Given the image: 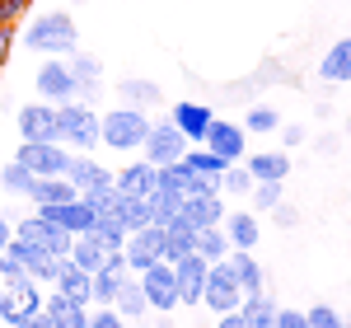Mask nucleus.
I'll return each mask as SVG.
<instances>
[{"label":"nucleus","instance_id":"obj_1","mask_svg":"<svg viewBox=\"0 0 351 328\" xmlns=\"http://www.w3.org/2000/svg\"><path fill=\"white\" fill-rule=\"evenodd\" d=\"M43 291H47V286H38L10 253H0V324L14 328L19 319L38 314V309H43Z\"/></svg>","mask_w":351,"mask_h":328},{"label":"nucleus","instance_id":"obj_2","mask_svg":"<svg viewBox=\"0 0 351 328\" xmlns=\"http://www.w3.org/2000/svg\"><path fill=\"white\" fill-rule=\"evenodd\" d=\"M24 47L38 56H71L80 47V24L71 19V10H43L24 28Z\"/></svg>","mask_w":351,"mask_h":328},{"label":"nucleus","instance_id":"obj_3","mask_svg":"<svg viewBox=\"0 0 351 328\" xmlns=\"http://www.w3.org/2000/svg\"><path fill=\"white\" fill-rule=\"evenodd\" d=\"M145 132H150V113H141V108L117 104V108L99 113V145H108L117 155H141Z\"/></svg>","mask_w":351,"mask_h":328},{"label":"nucleus","instance_id":"obj_4","mask_svg":"<svg viewBox=\"0 0 351 328\" xmlns=\"http://www.w3.org/2000/svg\"><path fill=\"white\" fill-rule=\"evenodd\" d=\"M56 141L71 145L75 155L99 150V108L94 104H80V99L56 104Z\"/></svg>","mask_w":351,"mask_h":328},{"label":"nucleus","instance_id":"obj_5","mask_svg":"<svg viewBox=\"0 0 351 328\" xmlns=\"http://www.w3.org/2000/svg\"><path fill=\"white\" fill-rule=\"evenodd\" d=\"M71 145H61V141H19V155L14 160L24 164L33 178H61L66 174V164H71Z\"/></svg>","mask_w":351,"mask_h":328},{"label":"nucleus","instance_id":"obj_6","mask_svg":"<svg viewBox=\"0 0 351 328\" xmlns=\"http://www.w3.org/2000/svg\"><path fill=\"white\" fill-rule=\"evenodd\" d=\"M141 291H145V305L150 314H173L178 309V277H173V263H150L145 272H136Z\"/></svg>","mask_w":351,"mask_h":328},{"label":"nucleus","instance_id":"obj_7","mask_svg":"<svg viewBox=\"0 0 351 328\" xmlns=\"http://www.w3.org/2000/svg\"><path fill=\"white\" fill-rule=\"evenodd\" d=\"M239 301H243V286H239V277H234V268H230V258L211 263V268H206L202 305H206L211 314H225V309H239Z\"/></svg>","mask_w":351,"mask_h":328},{"label":"nucleus","instance_id":"obj_8","mask_svg":"<svg viewBox=\"0 0 351 328\" xmlns=\"http://www.w3.org/2000/svg\"><path fill=\"white\" fill-rule=\"evenodd\" d=\"M164 248H169V230H164V225H141V230L127 235L122 258H127L132 272H145L150 263H164Z\"/></svg>","mask_w":351,"mask_h":328},{"label":"nucleus","instance_id":"obj_9","mask_svg":"<svg viewBox=\"0 0 351 328\" xmlns=\"http://www.w3.org/2000/svg\"><path fill=\"white\" fill-rule=\"evenodd\" d=\"M183 150H188V141H183V132H178L169 117H164V122H150V132L141 141V160H150L155 169H160V164H178Z\"/></svg>","mask_w":351,"mask_h":328},{"label":"nucleus","instance_id":"obj_10","mask_svg":"<svg viewBox=\"0 0 351 328\" xmlns=\"http://www.w3.org/2000/svg\"><path fill=\"white\" fill-rule=\"evenodd\" d=\"M14 239H28L33 248H43V253H56V258H66L71 253V239L75 235H66L61 225H52L47 216H24V220H14Z\"/></svg>","mask_w":351,"mask_h":328},{"label":"nucleus","instance_id":"obj_11","mask_svg":"<svg viewBox=\"0 0 351 328\" xmlns=\"http://www.w3.org/2000/svg\"><path fill=\"white\" fill-rule=\"evenodd\" d=\"M169 122L183 132L188 145H202V141H206V127L216 122V113H211V104H202V99H178V104L169 108Z\"/></svg>","mask_w":351,"mask_h":328},{"label":"nucleus","instance_id":"obj_12","mask_svg":"<svg viewBox=\"0 0 351 328\" xmlns=\"http://www.w3.org/2000/svg\"><path fill=\"white\" fill-rule=\"evenodd\" d=\"M5 253H10V258H14V263H19V268H24V272L33 277L38 286H52L56 272H61V263H66V258H56V253L33 248L28 239H10V248H5Z\"/></svg>","mask_w":351,"mask_h":328},{"label":"nucleus","instance_id":"obj_13","mask_svg":"<svg viewBox=\"0 0 351 328\" xmlns=\"http://www.w3.org/2000/svg\"><path fill=\"white\" fill-rule=\"evenodd\" d=\"M216 160L225 164H239L243 155H248V132L243 127H234V122H225V117H216L211 127H206V141H202Z\"/></svg>","mask_w":351,"mask_h":328},{"label":"nucleus","instance_id":"obj_14","mask_svg":"<svg viewBox=\"0 0 351 328\" xmlns=\"http://www.w3.org/2000/svg\"><path fill=\"white\" fill-rule=\"evenodd\" d=\"M14 127H19V141H56V104L47 99H33L14 113Z\"/></svg>","mask_w":351,"mask_h":328},{"label":"nucleus","instance_id":"obj_15","mask_svg":"<svg viewBox=\"0 0 351 328\" xmlns=\"http://www.w3.org/2000/svg\"><path fill=\"white\" fill-rule=\"evenodd\" d=\"M38 99H47V104L75 99V75H71L66 56H47V61L38 66Z\"/></svg>","mask_w":351,"mask_h":328},{"label":"nucleus","instance_id":"obj_16","mask_svg":"<svg viewBox=\"0 0 351 328\" xmlns=\"http://www.w3.org/2000/svg\"><path fill=\"white\" fill-rule=\"evenodd\" d=\"M38 216H47L52 225H61L66 235H89L94 230V207L84 202V197H71V202H56V207H33Z\"/></svg>","mask_w":351,"mask_h":328},{"label":"nucleus","instance_id":"obj_17","mask_svg":"<svg viewBox=\"0 0 351 328\" xmlns=\"http://www.w3.org/2000/svg\"><path fill=\"white\" fill-rule=\"evenodd\" d=\"M127 277H132V268H127L122 253H117V258H104V268L89 272V305H112L117 291L127 286Z\"/></svg>","mask_w":351,"mask_h":328},{"label":"nucleus","instance_id":"obj_18","mask_svg":"<svg viewBox=\"0 0 351 328\" xmlns=\"http://www.w3.org/2000/svg\"><path fill=\"white\" fill-rule=\"evenodd\" d=\"M206 258H197V253H188V258H178L173 263V277H178V305H188V309H197L202 305V291H206Z\"/></svg>","mask_w":351,"mask_h":328},{"label":"nucleus","instance_id":"obj_19","mask_svg":"<svg viewBox=\"0 0 351 328\" xmlns=\"http://www.w3.org/2000/svg\"><path fill=\"white\" fill-rule=\"evenodd\" d=\"M43 314H47V324L52 328H89V305L71 301V296H61V291H43Z\"/></svg>","mask_w":351,"mask_h":328},{"label":"nucleus","instance_id":"obj_20","mask_svg":"<svg viewBox=\"0 0 351 328\" xmlns=\"http://www.w3.org/2000/svg\"><path fill=\"white\" fill-rule=\"evenodd\" d=\"M225 197L220 192H192V197H183V207H178V216L192 220L197 230H206V225H220L225 220Z\"/></svg>","mask_w":351,"mask_h":328},{"label":"nucleus","instance_id":"obj_21","mask_svg":"<svg viewBox=\"0 0 351 328\" xmlns=\"http://www.w3.org/2000/svg\"><path fill=\"white\" fill-rule=\"evenodd\" d=\"M61 178H71V188L84 197L89 188H104V183H112V169H104L94 155H71V164H66V174H61Z\"/></svg>","mask_w":351,"mask_h":328},{"label":"nucleus","instance_id":"obj_22","mask_svg":"<svg viewBox=\"0 0 351 328\" xmlns=\"http://www.w3.org/2000/svg\"><path fill=\"white\" fill-rule=\"evenodd\" d=\"M243 169L253 174V183H286L291 155L286 150H258V155H243Z\"/></svg>","mask_w":351,"mask_h":328},{"label":"nucleus","instance_id":"obj_23","mask_svg":"<svg viewBox=\"0 0 351 328\" xmlns=\"http://www.w3.org/2000/svg\"><path fill=\"white\" fill-rule=\"evenodd\" d=\"M220 230H225L230 248H258V239H263V220L253 211H225Z\"/></svg>","mask_w":351,"mask_h":328},{"label":"nucleus","instance_id":"obj_24","mask_svg":"<svg viewBox=\"0 0 351 328\" xmlns=\"http://www.w3.org/2000/svg\"><path fill=\"white\" fill-rule=\"evenodd\" d=\"M117 104H127V108L150 113V108H160V104H164V94H160V84H155V80L127 75V80H117Z\"/></svg>","mask_w":351,"mask_h":328},{"label":"nucleus","instance_id":"obj_25","mask_svg":"<svg viewBox=\"0 0 351 328\" xmlns=\"http://www.w3.org/2000/svg\"><path fill=\"white\" fill-rule=\"evenodd\" d=\"M112 183H117V192H127V197H150V192H155V164L132 160L127 169L112 174Z\"/></svg>","mask_w":351,"mask_h":328},{"label":"nucleus","instance_id":"obj_26","mask_svg":"<svg viewBox=\"0 0 351 328\" xmlns=\"http://www.w3.org/2000/svg\"><path fill=\"white\" fill-rule=\"evenodd\" d=\"M319 80L324 84H351V38H337L319 61Z\"/></svg>","mask_w":351,"mask_h":328},{"label":"nucleus","instance_id":"obj_27","mask_svg":"<svg viewBox=\"0 0 351 328\" xmlns=\"http://www.w3.org/2000/svg\"><path fill=\"white\" fill-rule=\"evenodd\" d=\"M230 268H234V277H239L243 296L267 291V272H263V263L253 258V248H230Z\"/></svg>","mask_w":351,"mask_h":328},{"label":"nucleus","instance_id":"obj_28","mask_svg":"<svg viewBox=\"0 0 351 328\" xmlns=\"http://www.w3.org/2000/svg\"><path fill=\"white\" fill-rule=\"evenodd\" d=\"M164 230H169V248H164V263H178V258H188V253H197V235H202V230H197L192 220L173 216L169 225H164Z\"/></svg>","mask_w":351,"mask_h":328},{"label":"nucleus","instance_id":"obj_29","mask_svg":"<svg viewBox=\"0 0 351 328\" xmlns=\"http://www.w3.org/2000/svg\"><path fill=\"white\" fill-rule=\"evenodd\" d=\"M276 309H281V305L271 301L267 291H253V296L239 301V319H243V328H271L276 324Z\"/></svg>","mask_w":351,"mask_h":328},{"label":"nucleus","instance_id":"obj_30","mask_svg":"<svg viewBox=\"0 0 351 328\" xmlns=\"http://www.w3.org/2000/svg\"><path fill=\"white\" fill-rule=\"evenodd\" d=\"M89 235H94V244L104 248V258H117V253H122V244H127V225H122L117 216H99Z\"/></svg>","mask_w":351,"mask_h":328},{"label":"nucleus","instance_id":"obj_31","mask_svg":"<svg viewBox=\"0 0 351 328\" xmlns=\"http://www.w3.org/2000/svg\"><path fill=\"white\" fill-rule=\"evenodd\" d=\"M52 291H61V296H71V301L89 305V272H80V268L66 258V263H61V272H56V281H52Z\"/></svg>","mask_w":351,"mask_h":328},{"label":"nucleus","instance_id":"obj_32","mask_svg":"<svg viewBox=\"0 0 351 328\" xmlns=\"http://www.w3.org/2000/svg\"><path fill=\"white\" fill-rule=\"evenodd\" d=\"M71 197H80V192L71 188V178H38L33 192H28L33 207H56V202H71Z\"/></svg>","mask_w":351,"mask_h":328},{"label":"nucleus","instance_id":"obj_33","mask_svg":"<svg viewBox=\"0 0 351 328\" xmlns=\"http://www.w3.org/2000/svg\"><path fill=\"white\" fill-rule=\"evenodd\" d=\"M112 309L132 324V319H141V314H150V305H145V291H141V281H136V272L127 277V286L117 291V301H112Z\"/></svg>","mask_w":351,"mask_h":328},{"label":"nucleus","instance_id":"obj_34","mask_svg":"<svg viewBox=\"0 0 351 328\" xmlns=\"http://www.w3.org/2000/svg\"><path fill=\"white\" fill-rule=\"evenodd\" d=\"M178 164H183L188 174H202V178H216V183H220V174H225V160H216V155H211L206 145H188Z\"/></svg>","mask_w":351,"mask_h":328},{"label":"nucleus","instance_id":"obj_35","mask_svg":"<svg viewBox=\"0 0 351 328\" xmlns=\"http://www.w3.org/2000/svg\"><path fill=\"white\" fill-rule=\"evenodd\" d=\"M66 258H71V263H75L80 272H99V268H104V248L94 244V235H75Z\"/></svg>","mask_w":351,"mask_h":328},{"label":"nucleus","instance_id":"obj_36","mask_svg":"<svg viewBox=\"0 0 351 328\" xmlns=\"http://www.w3.org/2000/svg\"><path fill=\"white\" fill-rule=\"evenodd\" d=\"M66 66H71L75 84H104V61L94 52H80V47H75V52L66 56Z\"/></svg>","mask_w":351,"mask_h":328},{"label":"nucleus","instance_id":"obj_37","mask_svg":"<svg viewBox=\"0 0 351 328\" xmlns=\"http://www.w3.org/2000/svg\"><path fill=\"white\" fill-rule=\"evenodd\" d=\"M197 258H206V263L230 258V239H225V230H220V225H206V230L197 235Z\"/></svg>","mask_w":351,"mask_h":328},{"label":"nucleus","instance_id":"obj_38","mask_svg":"<svg viewBox=\"0 0 351 328\" xmlns=\"http://www.w3.org/2000/svg\"><path fill=\"white\" fill-rule=\"evenodd\" d=\"M33 183H38V178H33L19 160H10L5 169H0V188L10 192V197H28V192H33Z\"/></svg>","mask_w":351,"mask_h":328},{"label":"nucleus","instance_id":"obj_39","mask_svg":"<svg viewBox=\"0 0 351 328\" xmlns=\"http://www.w3.org/2000/svg\"><path fill=\"white\" fill-rule=\"evenodd\" d=\"M253 192V174L239 164H225V174H220V197H248Z\"/></svg>","mask_w":351,"mask_h":328},{"label":"nucleus","instance_id":"obj_40","mask_svg":"<svg viewBox=\"0 0 351 328\" xmlns=\"http://www.w3.org/2000/svg\"><path fill=\"white\" fill-rule=\"evenodd\" d=\"M276 127H281V113L271 108V104H253L248 117H243V132H253V137H267Z\"/></svg>","mask_w":351,"mask_h":328},{"label":"nucleus","instance_id":"obj_41","mask_svg":"<svg viewBox=\"0 0 351 328\" xmlns=\"http://www.w3.org/2000/svg\"><path fill=\"white\" fill-rule=\"evenodd\" d=\"M84 202L94 207V216H117L122 192H117V183H104V188H89V192H84Z\"/></svg>","mask_w":351,"mask_h":328},{"label":"nucleus","instance_id":"obj_42","mask_svg":"<svg viewBox=\"0 0 351 328\" xmlns=\"http://www.w3.org/2000/svg\"><path fill=\"white\" fill-rule=\"evenodd\" d=\"M117 220L127 225V235H132V230H141V225H150V207H145V197H127V192H122Z\"/></svg>","mask_w":351,"mask_h":328},{"label":"nucleus","instance_id":"obj_43","mask_svg":"<svg viewBox=\"0 0 351 328\" xmlns=\"http://www.w3.org/2000/svg\"><path fill=\"white\" fill-rule=\"evenodd\" d=\"M248 197H253V207H258V211H271L276 202H286L281 183H253V192H248Z\"/></svg>","mask_w":351,"mask_h":328},{"label":"nucleus","instance_id":"obj_44","mask_svg":"<svg viewBox=\"0 0 351 328\" xmlns=\"http://www.w3.org/2000/svg\"><path fill=\"white\" fill-rule=\"evenodd\" d=\"M304 324H309V328H347V324H342V314H337L332 305H314V309H304Z\"/></svg>","mask_w":351,"mask_h":328},{"label":"nucleus","instance_id":"obj_45","mask_svg":"<svg viewBox=\"0 0 351 328\" xmlns=\"http://www.w3.org/2000/svg\"><path fill=\"white\" fill-rule=\"evenodd\" d=\"M89 328H127V319H122L112 305H94V309H89Z\"/></svg>","mask_w":351,"mask_h":328},{"label":"nucleus","instance_id":"obj_46","mask_svg":"<svg viewBox=\"0 0 351 328\" xmlns=\"http://www.w3.org/2000/svg\"><path fill=\"white\" fill-rule=\"evenodd\" d=\"M271 220H276L281 230H295V225H300V211L291 207V202H276V207H271Z\"/></svg>","mask_w":351,"mask_h":328},{"label":"nucleus","instance_id":"obj_47","mask_svg":"<svg viewBox=\"0 0 351 328\" xmlns=\"http://www.w3.org/2000/svg\"><path fill=\"white\" fill-rule=\"evenodd\" d=\"M276 132H281V150H295V145H304V127H300V122H281Z\"/></svg>","mask_w":351,"mask_h":328},{"label":"nucleus","instance_id":"obj_48","mask_svg":"<svg viewBox=\"0 0 351 328\" xmlns=\"http://www.w3.org/2000/svg\"><path fill=\"white\" fill-rule=\"evenodd\" d=\"M28 5H33V0H0V24H14V19H24Z\"/></svg>","mask_w":351,"mask_h":328},{"label":"nucleus","instance_id":"obj_49","mask_svg":"<svg viewBox=\"0 0 351 328\" xmlns=\"http://www.w3.org/2000/svg\"><path fill=\"white\" fill-rule=\"evenodd\" d=\"M271 328H309V324H304V309H276Z\"/></svg>","mask_w":351,"mask_h":328},{"label":"nucleus","instance_id":"obj_50","mask_svg":"<svg viewBox=\"0 0 351 328\" xmlns=\"http://www.w3.org/2000/svg\"><path fill=\"white\" fill-rule=\"evenodd\" d=\"M10 47H14V24H0V66L10 61Z\"/></svg>","mask_w":351,"mask_h":328},{"label":"nucleus","instance_id":"obj_51","mask_svg":"<svg viewBox=\"0 0 351 328\" xmlns=\"http://www.w3.org/2000/svg\"><path fill=\"white\" fill-rule=\"evenodd\" d=\"M10 239H14V220H10L5 211H0V253L10 248Z\"/></svg>","mask_w":351,"mask_h":328},{"label":"nucleus","instance_id":"obj_52","mask_svg":"<svg viewBox=\"0 0 351 328\" xmlns=\"http://www.w3.org/2000/svg\"><path fill=\"white\" fill-rule=\"evenodd\" d=\"M216 328H243L239 309H225V314H216Z\"/></svg>","mask_w":351,"mask_h":328},{"label":"nucleus","instance_id":"obj_53","mask_svg":"<svg viewBox=\"0 0 351 328\" xmlns=\"http://www.w3.org/2000/svg\"><path fill=\"white\" fill-rule=\"evenodd\" d=\"M14 328H52V324H47V314L38 309V314H28V319H19V324H14Z\"/></svg>","mask_w":351,"mask_h":328},{"label":"nucleus","instance_id":"obj_54","mask_svg":"<svg viewBox=\"0 0 351 328\" xmlns=\"http://www.w3.org/2000/svg\"><path fill=\"white\" fill-rule=\"evenodd\" d=\"M71 5H84V0H71Z\"/></svg>","mask_w":351,"mask_h":328},{"label":"nucleus","instance_id":"obj_55","mask_svg":"<svg viewBox=\"0 0 351 328\" xmlns=\"http://www.w3.org/2000/svg\"><path fill=\"white\" fill-rule=\"evenodd\" d=\"M160 328H173V324H160Z\"/></svg>","mask_w":351,"mask_h":328},{"label":"nucleus","instance_id":"obj_56","mask_svg":"<svg viewBox=\"0 0 351 328\" xmlns=\"http://www.w3.org/2000/svg\"><path fill=\"white\" fill-rule=\"evenodd\" d=\"M347 132H351V122H347Z\"/></svg>","mask_w":351,"mask_h":328},{"label":"nucleus","instance_id":"obj_57","mask_svg":"<svg viewBox=\"0 0 351 328\" xmlns=\"http://www.w3.org/2000/svg\"><path fill=\"white\" fill-rule=\"evenodd\" d=\"M0 328H5V324H0Z\"/></svg>","mask_w":351,"mask_h":328},{"label":"nucleus","instance_id":"obj_58","mask_svg":"<svg viewBox=\"0 0 351 328\" xmlns=\"http://www.w3.org/2000/svg\"><path fill=\"white\" fill-rule=\"evenodd\" d=\"M347 328H351V324H347Z\"/></svg>","mask_w":351,"mask_h":328}]
</instances>
